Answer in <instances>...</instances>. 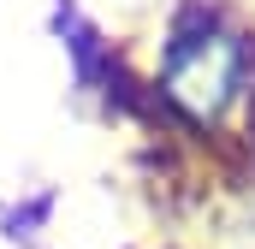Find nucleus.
I'll list each match as a JSON object with an SVG mask.
<instances>
[{
	"label": "nucleus",
	"mask_w": 255,
	"mask_h": 249,
	"mask_svg": "<svg viewBox=\"0 0 255 249\" xmlns=\"http://www.w3.org/2000/svg\"><path fill=\"white\" fill-rule=\"evenodd\" d=\"M244 42L232 36V30H220V24H196L184 30L172 48H166V65H160V83H166V95L196 113V119H220L232 101H238V89H244Z\"/></svg>",
	"instance_id": "obj_1"
}]
</instances>
